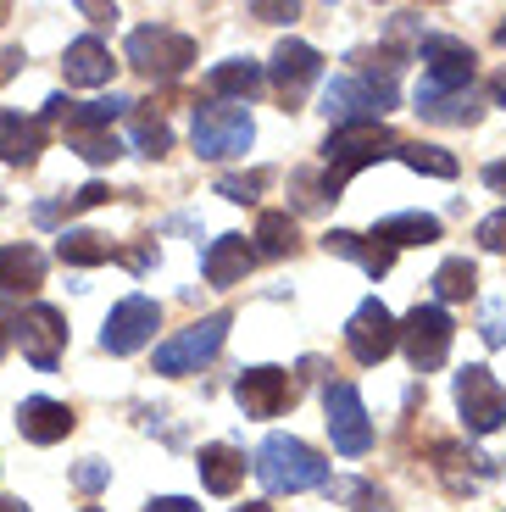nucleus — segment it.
Instances as JSON below:
<instances>
[{"label": "nucleus", "instance_id": "6e6552de", "mask_svg": "<svg viewBox=\"0 0 506 512\" xmlns=\"http://www.w3.org/2000/svg\"><path fill=\"white\" fill-rule=\"evenodd\" d=\"M418 62H423V84L418 90H434V95H451V90H473V45H462L456 34H423L418 39Z\"/></svg>", "mask_w": 506, "mask_h": 512}, {"label": "nucleus", "instance_id": "7c9ffc66", "mask_svg": "<svg viewBox=\"0 0 506 512\" xmlns=\"http://www.w3.org/2000/svg\"><path fill=\"white\" fill-rule=\"evenodd\" d=\"M395 162H406L412 173H429V179H456V156L445 145H412L401 140L395 145Z\"/></svg>", "mask_w": 506, "mask_h": 512}, {"label": "nucleus", "instance_id": "20e7f679", "mask_svg": "<svg viewBox=\"0 0 506 512\" xmlns=\"http://www.w3.org/2000/svg\"><path fill=\"white\" fill-rule=\"evenodd\" d=\"M123 51H128V67L145 73L151 84H173V78H184L195 67V39L178 34V28H162V23L134 28Z\"/></svg>", "mask_w": 506, "mask_h": 512}, {"label": "nucleus", "instance_id": "ea45409f", "mask_svg": "<svg viewBox=\"0 0 506 512\" xmlns=\"http://www.w3.org/2000/svg\"><path fill=\"white\" fill-rule=\"evenodd\" d=\"M17 301H6V295H0V357H6V346H12V329H17Z\"/></svg>", "mask_w": 506, "mask_h": 512}, {"label": "nucleus", "instance_id": "1a4fd4ad", "mask_svg": "<svg viewBox=\"0 0 506 512\" xmlns=\"http://www.w3.org/2000/svg\"><path fill=\"white\" fill-rule=\"evenodd\" d=\"M456 412L468 423V435H495L506 423V384L484 362H468L456 373Z\"/></svg>", "mask_w": 506, "mask_h": 512}, {"label": "nucleus", "instance_id": "39448f33", "mask_svg": "<svg viewBox=\"0 0 506 512\" xmlns=\"http://www.w3.org/2000/svg\"><path fill=\"white\" fill-rule=\"evenodd\" d=\"M190 134H195V151H201L206 162H228V156L251 151L256 123H251V112H245V106H234V101H195Z\"/></svg>", "mask_w": 506, "mask_h": 512}, {"label": "nucleus", "instance_id": "c03bdc74", "mask_svg": "<svg viewBox=\"0 0 506 512\" xmlns=\"http://www.w3.org/2000/svg\"><path fill=\"white\" fill-rule=\"evenodd\" d=\"M490 95H495V101H501V106H506V67H501V73H495V84H490Z\"/></svg>", "mask_w": 506, "mask_h": 512}, {"label": "nucleus", "instance_id": "4468645a", "mask_svg": "<svg viewBox=\"0 0 506 512\" xmlns=\"http://www.w3.org/2000/svg\"><path fill=\"white\" fill-rule=\"evenodd\" d=\"M317 78H323V56L306 39H284L279 51H273V62H267V84L284 101V112H295L306 101V90H312Z\"/></svg>", "mask_w": 506, "mask_h": 512}, {"label": "nucleus", "instance_id": "412c9836", "mask_svg": "<svg viewBox=\"0 0 506 512\" xmlns=\"http://www.w3.org/2000/svg\"><path fill=\"white\" fill-rule=\"evenodd\" d=\"M323 251H329V256H345V262H356V268L373 273V279H384V273L395 268V251H390V245H379L373 234L334 229V234H323Z\"/></svg>", "mask_w": 506, "mask_h": 512}, {"label": "nucleus", "instance_id": "c756f323", "mask_svg": "<svg viewBox=\"0 0 506 512\" xmlns=\"http://www.w3.org/2000/svg\"><path fill=\"white\" fill-rule=\"evenodd\" d=\"M473 290H479V268L468 256H445L440 273H434V295L440 301H473Z\"/></svg>", "mask_w": 506, "mask_h": 512}, {"label": "nucleus", "instance_id": "9b49d317", "mask_svg": "<svg viewBox=\"0 0 506 512\" xmlns=\"http://www.w3.org/2000/svg\"><path fill=\"white\" fill-rule=\"evenodd\" d=\"M323 412H329V440H334L340 457L373 451V423H367V407H362V396H356V384H345V379L323 384Z\"/></svg>", "mask_w": 506, "mask_h": 512}, {"label": "nucleus", "instance_id": "dca6fc26", "mask_svg": "<svg viewBox=\"0 0 506 512\" xmlns=\"http://www.w3.org/2000/svg\"><path fill=\"white\" fill-rule=\"evenodd\" d=\"M206 90H212V101H256V95L267 90V73L262 62H251V56H228V62H212L206 67Z\"/></svg>", "mask_w": 506, "mask_h": 512}, {"label": "nucleus", "instance_id": "58836bf2", "mask_svg": "<svg viewBox=\"0 0 506 512\" xmlns=\"http://www.w3.org/2000/svg\"><path fill=\"white\" fill-rule=\"evenodd\" d=\"M145 512H206L201 501H190V496H151L145 501Z\"/></svg>", "mask_w": 506, "mask_h": 512}, {"label": "nucleus", "instance_id": "423d86ee", "mask_svg": "<svg viewBox=\"0 0 506 512\" xmlns=\"http://www.w3.org/2000/svg\"><path fill=\"white\" fill-rule=\"evenodd\" d=\"M228 323H234V312H206L201 323H190V329H178L173 340H162V346H156V373H167V379L201 373L206 362H212L217 351H223Z\"/></svg>", "mask_w": 506, "mask_h": 512}, {"label": "nucleus", "instance_id": "c85d7f7f", "mask_svg": "<svg viewBox=\"0 0 506 512\" xmlns=\"http://www.w3.org/2000/svg\"><path fill=\"white\" fill-rule=\"evenodd\" d=\"M106 201H112V190H106V184H84V190L62 195V201H39V206H34V223H39V229H56L62 218L89 212V206H106Z\"/></svg>", "mask_w": 506, "mask_h": 512}, {"label": "nucleus", "instance_id": "72a5a7b5", "mask_svg": "<svg viewBox=\"0 0 506 512\" xmlns=\"http://www.w3.org/2000/svg\"><path fill=\"white\" fill-rule=\"evenodd\" d=\"M67 145H73V151L84 156L89 167H106V162H117V156L128 151V145L117 140L112 128H106V134H67Z\"/></svg>", "mask_w": 506, "mask_h": 512}, {"label": "nucleus", "instance_id": "49530a36", "mask_svg": "<svg viewBox=\"0 0 506 512\" xmlns=\"http://www.w3.org/2000/svg\"><path fill=\"white\" fill-rule=\"evenodd\" d=\"M234 512H273L267 501H245V507H234Z\"/></svg>", "mask_w": 506, "mask_h": 512}, {"label": "nucleus", "instance_id": "f8f14e48", "mask_svg": "<svg viewBox=\"0 0 506 512\" xmlns=\"http://www.w3.org/2000/svg\"><path fill=\"white\" fill-rule=\"evenodd\" d=\"M395 340H401V323H395V312L384 307L379 295H367L362 307L351 312V323H345V351H351L362 368H379V362L395 351Z\"/></svg>", "mask_w": 506, "mask_h": 512}, {"label": "nucleus", "instance_id": "6ab92c4d", "mask_svg": "<svg viewBox=\"0 0 506 512\" xmlns=\"http://www.w3.org/2000/svg\"><path fill=\"white\" fill-rule=\"evenodd\" d=\"M39 151H45V123H39V117H23V112H6V106H0V162L34 167Z\"/></svg>", "mask_w": 506, "mask_h": 512}, {"label": "nucleus", "instance_id": "f257e3e1", "mask_svg": "<svg viewBox=\"0 0 506 512\" xmlns=\"http://www.w3.org/2000/svg\"><path fill=\"white\" fill-rule=\"evenodd\" d=\"M351 62H356V73H340V78H329V84H323V112L334 117V128L384 123V112L401 101V90H395L401 62H395L390 51H384V56L356 51Z\"/></svg>", "mask_w": 506, "mask_h": 512}, {"label": "nucleus", "instance_id": "a211bd4d", "mask_svg": "<svg viewBox=\"0 0 506 512\" xmlns=\"http://www.w3.org/2000/svg\"><path fill=\"white\" fill-rule=\"evenodd\" d=\"M251 268H256V251H251V240H245V234H217V240L206 245V256H201V273H206V284H212V290L240 284Z\"/></svg>", "mask_w": 506, "mask_h": 512}, {"label": "nucleus", "instance_id": "2eb2a0df", "mask_svg": "<svg viewBox=\"0 0 506 512\" xmlns=\"http://www.w3.org/2000/svg\"><path fill=\"white\" fill-rule=\"evenodd\" d=\"M234 401H240L245 418H279L295 401L290 368H245L240 379H234Z\"/></svg>", "mask_w": 506, "mask_h": 512}, {"label": "nucleus", "instance_id": "7ed1b4c3", "mask_svg": "<svg viewBox=\"0 0 506 512\" xmlns=\"http://www.w3.org/2000/svg\"><path fill=\"white\" fill-rule=\"evenodd\" d=\"M256 479H262V490H273V496L323 490L329 485V462L295 435H267L262 446H256Z\"/></svg>", "mask_w": 506, "mask_h": 512}, {"label": "nucleus", "instance_id": "ddd939ff", "mask_svg": "<svg viewBox=\"0 0 506 512\" xmlns=\"http://www.w3.org/2000/svg\"><path fill=\"white\" fill-rule=\"evenodd\" d=\"M156 329H162V307H156L151 295H128L106 312V329H101V351L112 357H134L140 346H151Z\"/></svg>", "mask_w": 506, "mask_h": 512}, {"label": "nucleus", "instance_id": "a18cd8bd", "mask_svg": "<svg viewBox=\"0 0 506 512\" xmlns=\"http://www.w3.org/2000/svg\"><path fill=\"white\" fill-rule=\"evenodd\" d=\"M0 512H28V501H17V496H0Z\"/></svg>", "mask_w": 506, "mask_h": 512}, {"label": "nucleus", "instance_id": "8fccbe9b", "mask_svg": "<svg viewBox=\"0 0 506 512\" xmlns=\"http://www.w3.org/2000/svg\"><path fill=\"white\" fill-rule=\"evenodd\" d=\"M84 512H95V507H84Z\"/></svg>", "mask_w": 506, "mask_h": 512}, {"label": "nucleus", "instance_id": "cd10ccee", "mask_svg": "<svg viewBox=\"0 0 506 512\" xmlns=\"http://www.w3.org/2000/svg\"><path fill=\"white\" fill-rule=\"evenodd\" d=\"M251 240H256L251 251H256V256H273V262L301 251V234H295V218H290V212H262Z\"/></svg>", "mask_w": 506, "mask_h": 512}, {"label": "nucleus", "instance_id": "f704fd0d", "mask_svg": "<svg viewBox=\"0 0 506 512\" xmlns=\"http://www.w3.org/2000/svg\"><path fill=\"white\" fill-rule=\"evenodd\" d=\"M267 184H273V173H267V167H256V173H223V179H217V195L245 206V201H256Z\"/></svg>", "mask_w": 506, "mask_h": 512}, {"label": "nucleus", "instance_id": "0eeeda50", "mask_svg": "<svg viewBox=\"0 0 506 512\" xmlns=\"http://www.w3.org/2000/svg\"><path fill=\"white\" fill-rule=\"evenodd\" d=\"M395 323H401V340H395V346L406 351V362H412V368H418V373L445 368L456 323H451V312H445L440 301H418V307L406 312V318H395Z\"/></svg>", "mask_w": 506, "mask_h": 512}, {"label": "nucleus", "instance_id": "aec40b11", "mask_svg": "<svg viewBox=\"0 0 506 512\" xmlns=\"http://www.w3.org/2000/svg\"><path fill=\"white\" fill-rule=\"evenodd\" d=\"M112 51H106L95 34H84V39H73L67 45V56H62V73H67V84H84V90H101V84H112Z\"/></svg>", "mask_w": 506, "mask_h": 512}, {"label": "nucleus", "instance_id": "e433bc0d", "mask_svg": "<svg viewBox=\"0 0 506 512\" xmlns=\"http://www.w3.org/2000/svg\"><path fill=\"white\" fill-rule=\"evenodd\" d=\"M479 334H484V346H506V301H490L484 307V323H479Z\"/></svg>", "mask_w": 506, "mask_h": 512}, {"label": "nucleus", "instance_id": "393cba45", "mask_svg": "<svg viewBox=\"0 0 506 512\" xmlns=\"http://www.w3.org/2000/svg\"><path fill=\"white\" fill-rule=\"evenodd\" d=\"M195 468H201V485L212 490V496H234V490H240V479H245V457L234 446H223V440L201 446Z\"/></svg>", "mask_w": 506, "mask_h": 512}, {"label": "nucleus", "instance_id": "c9c22d12", "mask_svg": "<svg viewBox=\"0 0 506 512\" xmlns=\"http://www.w3.org/2000/svg\"><path fill=\"white\" fill-rule=\"evenodd\" d=\"M73 485H78V490H106V485H112V468H106L101 457H84V462L73 468Z\"/></svg>", "mask_w": 506, "mask_h": 512}, {"label": "nucleus", "instance_id": "a19ab883", "mask_svg": "<svg viewBox=\"0 0 506 512\" xmlns=\"http://www.w3.org/2000/svg\"><path fill=\"white\" fill-rule=\"evenodd\" d=\"M251 12H256V17H262V23H290V17H295V12H301V6H262V0H256Z\"/></svg>", "mask_w": 506, "mask_h": 512}, {"label": "nucleus", "instance_id": "4be33fe9", "mask_svg": "<svg viewBox=\"0 0 506 512\" xmlns=\"http://www.w3.org/2000/svg\"><path fill=\"white\" fill-rule=\"evenodd\" d=\"M45 284V256L34 245H0V295L17 301V295L39 290Z\"/></svg>", "mask_w": 506, "mask_h": 512}, {"label": "nucleus", "instance_id": "09e8293b", "mask_svg": "<svg viewBox=\"0 0 506 512\" xmlns=\"http://www.w3.org/2000/svg\"><path fill=\"white\" fill-rule=\"evenodd\" d=\"M0 206H6V195H0Z\"/></svg>", "mask_w": 506, "mask_h": 512}, {"label": "nucleus", "instance_id": "79ce46f5", "mask_svg": "<svg viewBox=\"0 0 506 512\" xmlns=\"http://www.w3.org/2000/svg\"><path fill=\"white\" fill-rule=\"evenodd\" d=\"M23 73V51H0V84Z\"/></svg>", "mask_w": 506, "mask_h": 512}, {"label": "nucleus", "instance_id": "473e14b6", "mask_svg": "<svg viewBox=\"0 0 506 512\" xmlns=\"http://www.w3.org/2000/svg\"><path fill=\"white\" fill-rule=\"evenodd\" d=\"M323 496L340 501V507H356V512H390L384 496H379V485H367V479H329Z\"/></svg>", "mask_w": 506, "mask_h": 512}, {"label": "nucleus", "instance_id": "f03ea898", "mask_svg": "<svg viewBox=\"0 0 506 512\" xmlns=\"http://www.w3.org/2000/svg\"><path fill=\"white\" fill-rule=\"evenodd\" d=\"M395 145H401V134H395L390 123L334 128L329 140H323V179H317L323 201H340L345 184H351L356 173H362V167H373V162H395Z\"/></svg>", "mask_w": 506, "mask_h": 512}, {"label": "nucleus", "instance_id": "b1692460", "mask_svg": "<svg viewBox=\"0 0 506 512\" xmlns=\"http://www.w3.org/2000/svg\"><path fill=\"white\" fill-rule=\"evenodd\" d=\"M128 112H134L128 95H101V101H67L62 123H67V134H106V128H112L117 117H128Z\"/></svg>", "mask_w": 506, "mask_h": 512}, {"label": "nucleus", "instance_id": "9d476101", "mask_svg": "<svg viewBox=\"0 0 506 512\" xmlns=\"http://www.w3.org/2000/svg\"><path fill=\"white\" fill-rule=\"evenodd\" d=\"M12 346L23 351L39 373H56V362H62V351H67V318L56 307H45V301H34V307L17 312Z\"/></svg>", "mask_w": 506, "mask_h": 512}, {"label": "nucleus", "instance_id": "de8ad7c7", "mask_svg": "<svg viewBox=\"0 0 506 512\" xmlns=\"http://www.w3.org/2000/svg\"><path fill=\"white\" fill-rule=\"evenodd\" d=\"M495 45H501V51H506V23H501V28H495Z\"/></svg>", "mask_w": 506, "mask_h": 512}, {"label": "nucleus", "instance_id": "37998d69", "mask_svg": "<svg viewBox=\"0 0 506 512\" xmlns=\"http://www.w3.org/2000/svg\"><path fill=\"white\" fill-rule=\"evenodd\" d=\"M484 184H490L495 195H506V162H490V167H484Z\"/></svg>", "mask_w": 506, "mask_h": 512}, {"label": "nucleus", "instance_id": "a878e982", "mask_svg": "<svg viewBox=\"0 0 506 512\" xmlns=\"http://www.w3.org/2000/svg\"><path fill=\"white\" fill-rule=\"evenodd\" d=\"M373 240L401 251V245H434L440 240V218L434 212H395V218H379L373 223Z\"/></svg>", "mask_w": 506, "mask_h": 512}, {"label": "nucleus", "instance_id": "bb28decb", "mask_svg": "<svg viewBox=\"0 0 506 512\" xmlns=\"http://www.w3.org/2000/svg\"><path fill=\"white\" fill-rule=\"evenodd\" d=\"M56 256H62L67 268H101V262H112V256H117V245L106 240V234H95V229H62Z\"/></svg>", "mask_w": 506, "mask_h": 512}, {"label": "nucleus", "instance_id": "5701e85b", "mask_svg": "<svg viewBox=\"0 0 506 512\" xmlns=\"http://www.w3.org/2000/svg\"><path fill=\"white\" fill-rule=\"evenodd\" d=\"M412 112H418L423 123H479L484 95L479 90H451V95L418 90V95H412Z\"/></svg>", "mask_w": 506, "mask_h": 512}, {"label": "nucleus", "instance_id": "2f4dec72", "mask_svg": "<svg viewBox=\"0 0 506 512\" xmlns=\"http://www.w3.org/2000/svg\"><path fill=\"white\" fill-rule=\"evenodd\" d=\"M134 151L140 156H167V145H173V128H167V117L162 112H151V106H140L134 101Z\"/></svg>", "mask_w": 506, "mask_h": 512}, {"label": "nucleus", "instance_id": "4c0bfd02", "mask_svg": "<svg viewBox=\"0 0 506 512\" xmlns=\"http://www.w3.org/2000/svg\"><path fill=\"white\" fill-rule=\"evenodd\" d=\"M479 245H484V251H501L506 256V206L495 212V218L479 223Z\"/></svg>", "mask_w": 506, "mask_h": 512}, {"label": "nucleus", "instance_id": "f3484780", "mask_svg": "<svg viewBox=\"0 0 506 512\" xmlns=\"http://www.w3.org/2000/svg\"><path fill=\"white\" fill-rule=\"evenodd\" d=\"M73 407L67 401H51V396H28L23 407H17V435L34 440V446H56V440L73 435Z\"/></svg>", "mask_w": 506, "mask_h": 512}]
</instances>
